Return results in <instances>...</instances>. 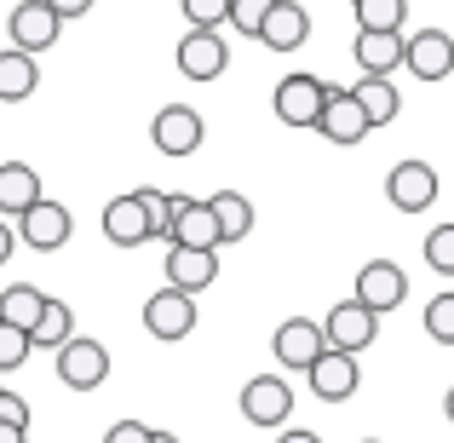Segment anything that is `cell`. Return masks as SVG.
Instances as JSON below:
<instances>
[{"label":"cell","instance_id":"cell-1","mask_svg":"<svg viewBox=\"0 0 454 443\" xmlns=\"http://www.w3.org/2000/svg\"><path fill=\"white\" fill-rule=\"evenodd\" d=\"M322 99H328V81H317V75H282L277 81V92H270V110H277V122L282 127H310L317 133V115H322Z\"/></svg>","mask_w":454,"mask_h":443},{"label":"cell","instance_id":"cell-2","mask_svg":"<svg viewBox=\"0 0 454 443\" xmlns=\"http://www.w3.org/2000/svg\"><path fill=\"white\" fill-rule=\"evenodd\" d=\"M322 334H328L333 352H356L363 357L368 345L380 340V311H368L363 299H340V305L322 317Z\"/></svg>","mask_w":454,"mask_h":443},{"label":"cell","instance_id":"cell-3","mask_svg":"<svg viewBox=\"0 0 454 443\" xmlns=\"http://www.w3.org/2000/svg\"><path fill=\"white\" fill-rule=\"evenodd\" d=\"M317 133L328 138V145H363L374 127H368V115H363V104H356V92L351 87H328V99H322V115H317Z\"/></svg>","mask_w":454,"mask_h":443},{"label":"cell","instance_id":"cell-4","mask_svg":"<svg viewBox=\"0 0 454 443\" xmlns=\"http://www.w3.org/2000/svg\"><path fill=\"white\" fill-rule=\"evenodd\" d=\"M58 380H64L69 392H98L104 380H110V352H104L98 340H75V334H69V340L58 345Z\"/></svg>","mask_w":454,"mask_h":443},{"label":"cell","instance_id":"cell-5","mask_svg":"<svg viewBox=\"0 0 454 443\" xmlns=\"http://www.w3.org/2000/svg\"><path fill=\"white\" fill-rule=\"evenodd\" d=\"M69 231H75V219H69L64 202H35L29 213H18V242L35 248V254H58V248L69 242Z\"/></svg>","mask_w":454,"mask_h":443},{"label":"cell","instance_id":"cell-6","mask_svg":"<svg viewBox=\"0 0 454 443\" xmlns=\"http://www.w3.org/2000/svg\"><path fill=\"white\" fill-rule=\"evenodd\" d=\"M145 328L155 340H184V334H196V294H184V289L167 282L161 294L145 299Z\"/></svg>","mask_w":454,"mask_h":443},{"label":"cell","instance_id":"cell-7","mask_svg":"<svg viewBox=\"0 0 454 443\" xmlns=\"http://www.w3.org/2000/svg\"><path fill=\"white\" fill-rule=\"evenodd\" d=\"M305 375H310V398H322V403H345V398H356V386H363L356 352H333V345L305 368Z\"/></svg>","mask_w":454,"mask_h":443},{"label":"cell","instance_id":"cell-8","mask_svg":"<svg viewBox=\"0 0 454 443\" xmlns=\"http://www.w3.org/2000/svg\"><path fill=\"white\" fill-rule=\"evenodd\" d=\"M6 35L23 52H46V46H58V35H64V18H58L46 0H18L12 18H6Z\"/></svg>","mask_w":454,"mask_h":443},{"label":"cell","instance_id":"cell-9","mask_svg":"<svg viewBox=\"0 0 454 443\" xmlns=\"http://www.w3.org/2000/svg\"><path fill=\"white\" fill-rule=\"evenodd\" d=\"M403 69L414 81H449L454 75V35L449 29H420L403 46Z\"/></svg>","mask_w":454,"mask_h":443},{"label":"cell","instance_id":"cell-10","mask_svg":"<svg viewBox=\"0 0 454 443\" xmlns=\"http://www.w3.org/2000/svg\"><path fill=\"white\" fill-rule=\"evenodd\" d=\"M173 58H178V75L184 81H219L231 69V46L219 41V29H190Z\"/></svg>","mask_w":454,"mask_h":443},{"label":"cell","instance_id":"cell-11","mask_svg":"<svg viewBox=\"0 0 454 443\" xmlns=\"http://www.w3.org/2000/svg\"><path fill=\"white\" fill-rule=\"evenodd\" d=\"M386 202L397 213H426L437 202V167L432 162H397L386 178Z\"/></svg>","mask_w":454,"mask_h":443},{"label":"cell","instance_id":"cell-12","mask_svg":"<svg viewBox=\"0 0 454 443\" xmlns=\"http://www.w3.org/2000/svg\"><path fill=\"white\" fill-rule=\"evenodd\" d=\"M150 138H155V150L161 155H196L201 150V138H207V127H201V115L190 110V104H167L161 115L150 122Z\"/></svg>","mask_w":454,"mask_h":443},{"label":"cell","instance_id":"cell-13","mask_svg":"<svg viewBox=\"0 0 454 443\" xmlns=\"http://www.w3.org/2000/svg\"><path fill=\"white\" fill-rule=\"evenodd\" d=\"M270 352H277L282 368H300V375H305V368L328 352V334H322V322H310V317H288V322H277Z\"/></svg>","mask_w":454,"mask_h":443},{"label":"cell","instance_id":"cell-14","mask_svg":"<svg viewBox=\"0 0 454 443\" xmlns=\"http://www.w3.org/2000/svg\"><path fill=\"white\" fill-rule=\"evenodd\" d=\"M356 299H363L368 311H397L403 299H409V277H403L397 259H368L363 271H356Z\"/></svg>","mask_w":454,"mask_h":443},{"label":"cell","instance_id":"cell-15","mask_svg":"<svg viewBox=\"0 0 454 443\" xmlns=\"http://www.w3.org/2000/svg\"><path fill=\"white\" fill-rule=\"evenodd\" d=\"M242 415L254 426H282L294 415V386L282 375H254L242 386Z\"/></svg>","mask_w":454,"mask_h":443},{"label":"cell","instance_id":"cell-16","mask_svg":"<svg viewBox=\"0 0 454 443\" xmlns=\"http://www.w3.org/2000/svg\"><path fill=\"white\" fill-rule=\"evenodd\" d=\"M167 282L184 294H201L219 282V248H184V242H167Z\"/></svg>","mask_w":454,"mask_h":443},{"label":"cell","instance_id":"cell-17","mask_svg":"<svg viewBox=\"0 0 454 443\" xmlns=\"http://www.w3.org/2000/svg\"><path fill=\"white\" fill-rule=\"evenodd\" d=\"M104 236H110L115 248H145L155 236L150 213H145V196L138 190H127V196H115L110 208H104Z\"/></svg>","mask_w":454,"mask_h":443},{"label":"cell","instance_id":"cell-18","mask_svg":"<svg viewBox=\"0 0 454 443\" xmlns=\"http://www.w3.org/2000/svg\"><path fill=\"white\" fill-rule=\"evenodd\" d=\"M259 41H265L270 52H294V46H305L310 41V12L300 6V0H270Z\"/></svg>","mask_w":454,"mask_h":443},{"label":"cell","instance_id":"cell-19","mask_svg":"<svg viewBox=\"0 0 454 443\" xmlns=\"http://www.w3.org/2000/svg\"><path fill=\"white\" fill-rule=\"evenodd\" d=\"M403 29H356V69L363 75H391V69H403Z\"/></svg>","mask_w":454,"mask_h":443},{"label":"cell","instance_id":"cell-20","mask_svg":"<svg viewBox=\"0 0 454 443\" xmlns=\"http://www.w3.org/2000/svg\"><path fill=\"white\" fill-rule=\"evenodd\" d=\"M167 242H184V248H219V213H213V202H178L173 213V231H167Z\"/></svg>","mask_w":454,"mask_h":443},{"label":"cell","instance_id":"cell-21","mask_svg":"<svg viewBox=\"0 0 454 443\" xmlns=\"http://www.w3.org/2000/svg\"><path fill=\"white\" fill-rule=\"evenodd\" d=\"M41 196H46V190H41V173H35L29 162H0V213H6V219L29 213Z\"/></svg>","mask_w":454,"mask_h":443},{"label":"cell","instance_id":"cell-22","mask_svg":"<svg viewBox=\"0 0 454 443\" xmlns=\"http://www.w3.org/2000/svg\"><path fill=\"white\" fill-rule=\"evenodd\" d=\"M35 87H41V64H35V52L6 46V52H0V104H23Z\"/></svg>","mask_w":454,"mask_h":443},{"label":"cell","instance_id":"cell-23","mask_svg":"<svg viewBox=\"0 0 454 443\" xmlns=\"http://www.w3.org/2000/svg\"><path fill=\"white\" fill-rule=\"evenodd\" d=\"M351 92H356V104H363L368 127H391L403 115V92L391 87V75H363Z\"/></svg>","mask_w":454,"mask_h":443},{"label":"cell","instance_id":"cell-24","mask_svg":"<svg viewBox=\"0 0 454 443\" xmlns=\"http://www.w3.org/2000/svg\"><path fill=\"white\" fill-rule=\"evenodd\" d=\"M75 334V311L64 305V299H46L41 305V317H35V328H29V340L41 345V352H58V345Z\"/></svg>","mask_w":454,"mask_h":443},{"label":"cell","instance_id":"cell-25","mask_svg":"<svg viewBox=\"0 0 454 443\" xmlns=\"http://www.w3.org/2000/svg\"><path fill=\"white\" fill-rule=\"evenodd\" d=\"M213 213H219V236L224 242H242L247 231H254V202L236 196V190H219V196H207Z\"/></svg>","mask_w":454,"mask_h":443},{"label":"cell","instance_id":"cell-26","mask_svg":"<svg viewBox=\"0 0 454 443\" xmlns=\"http://www.w3.org/2000/svg\"><path fill=\"white\" fill-rule=\"evenodd\" d=\"M41 305H46V294L35 289V282H12V289L0 294V317H6V322H18V328H35Z\"/></svg>","mask_w":454,"mask_h":443},{"label":"cell","instance_id":"cell-27","mask_svg":"<svg viewBox=\"0 0 454 443\" xmlns=\"http://www.w3.org/2000/svg\"><path fill=\"white\" fill-rule=\"evenodd\" d=\"M356 29H403L409 18V0H356Z\"/></svg>","mask_w":454,"mask_h":443},{"label":"cell","instance_id":"cell-28","mask_svg":"<svg viewBox=\"0 0 454 443\" xmlns=\"http://www.w3.org/2000/svg\"><path fill=\"white\" fill-rule=\"evenodd\" d=\"M29 352H35L29 328H18V322H6V317H0V375L23 368V363H29Z\"/></svg>","mask_w":454,"mask_h":443},{"label":"cell","instance_id":"cell-29","mask_svg":"<svg viewBox=\"0 0 454 443\" xmlns=\"http://www.w3.org/2000/svg\"><path fill=\"white\" fill-rule=\"evenodd\" d=\"M190 29H224L231 23V0H178Z\"/></svg>","mask_w":454,"mask_h":443},{"label":"cell","instance_id":"cell-30","mask_svg":"<svg viewBox=\"0 0 454 443\" xmlns=\"http://www.w3.org/2000/svg\"><path fill=\"white\" fill-rule=\"evenodd\" d=\"M426 334L454 352V294H437L432 305H426Z\"/></svg>","mask_w":454,"mask_h":443},{"label":"cell","instance_id":"cell-31","mask_svg":"<svg viewBox=\"0 0 454 443\" xmlns=\"http://www.w3.org/2000/svg\"><path fill=\"white\" fill-rule=\"evenodd\" d=\"M265 12H270V0H231V29L247 35V41H259V29H265Z\"/></svg>","mask_w":454,"mask_h":443},{"label":"cell","instance_id":"cell-32","mask_svg":"<svg viewBox=\"0 0 454 443\" xmlns=\"http://www.w3.org/2000/svg\"><path fill=\"white\" fill-rule=\"evenodd\" d=\"M426 265L454 277V225H437V231L426 236Z\"/></svg>","mask_w":454,"mask_h":443},{"label":"cell","instance_id":"cell-33","mask_svg":"<svg viewBox=\"0 0 454 443\" xmlns=\"http://www.w3.org/2000/svg\"><path fill=\"white\" fill-rule=\"evenodd\" d=\"M138 196H145V213H150V225H155V236H167L173 231V213H178V196H161V190H138Z\"/></svg>","mask_w":454,"mask_h":443},{"label":"cell","instance_id":"cell-34","mask_svg":"<svg viewBox=\"0 0 454 443\" xmlns=\"http://www.w3.org/2000/svg\"><path fill=\"white\" fill-rule=\"evenodd\" d=\"M104 443H150V426L145 421H115L110 432H104Z\"/></svg>","mask_w":454,"mask_h":443},{"label":"cell","instance_id":"cell-35","mask_svg":"<svg viewBox=\"0 0 454 443\" xmlns=\"http://www.w3.org/2000/svg\"><path fill=\"white\" fill-rule=\"evenodd\" d=\"M0 421L29 426V403H23V398H12V392H0Z\"/></svg>","mask_w":454,"mask_h":443},{"label":"cell","instance_id":"cell-36","mask_svg":"<svg viewBox=\"0 0 454 443\" xmlns=\"http://www.w3.org/2000/svg\"><path fill=\"white\" fill-rule=\"evenodd\" d=\"M46 6H52L58 18L69 23V18H87V12H92V0H46Z\"/></svg>","mask_w":454,"mask_h":443},{"label":"cell","instance_id":"cell-37","mask_svg":"<svg viewBox=\"0 0 454 443\" xmlns=\"http://www.w3.org/2000/svg\"><path fill=\"white\" fill-rule=\"evenodd\" d=\"M12 242H18V231H12V225H6V213H0V265L12 259Z\"/></svg>","mask_w":454,"mask_h":443},{"label":"cell","instance_id":"cell-38","mask_svg":"<svg viewBox=\"0 0 454 443\" xmlns=\"http://www.w3.org/2000/svg\"><path fill=\"white\" fill-rule=\"evenodd\" d=\"M29 438V426H12V421H0V443H23Z\"/></svg>","mask_w":454,"mask_h":443},{"label":"cell","instance_id":"cell-39","mask_svg":"<svg viewBox=\"0 0 454 443\" xmlns=\"http://www.w3.org/2000/svg\"><path fill=\"white\" fill-rule=\"evenodd\" d=\"M277 443H322V438H317V432H282Z\"/></svg>","mask_w":454,"mask_h":443},{"label":"cell","instance_id":"cell-40","mask_svg":"<svg viewBox=\"0 0 454 443\" xmlns=\"http://www.w3.org/2000/svg\"><path fill=\"white\" fill-rule=\"evenodd\" d=\"M443 415H449V426H454V386H449V398H443Z\"/></svg>","mask_w":454,"mask_h":443},{"label":"cell","instance_id":"cell-41","mask_svg":"<svg viewBox=\"0 0 454 443\" xmlns=\"http://www.w3.org/2000/svg\"><path fill=\"white\" fill-rule=\"evenodd\" d=\"M150 443H178V438L173 432H150Z\"/></svg>","mask_w":454,"mask_h":443},{"label":"cell","instance_id":"cell-42","mask_svg":"<svg viewBox=\"0 0 454 443\" xmlns=\"http://www.w3.org/2000/svg\"><path fill=\"white\" fill-rule=\"evenodd\" d=\"M363 443H380V438H363Z\"/></svg>","mask_w":454,"mask_h":443},{"label":"cell","instance_id":"cell-43","mask_svg":"<svg viewBox=\"0 0 454 443\" xmlns=\"http://www.w3.org/2000/svg\"><path fill=\"white\" fill-rule=\"evenodd\" d=\"M351 6H356V0H351Z\"/></svg>","mask_w":454,"mask_h":443}]
</instances>
